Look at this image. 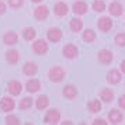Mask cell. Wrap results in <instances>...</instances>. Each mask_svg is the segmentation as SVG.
I'll return each instance as SVG.
<instances>
[{
    "instance_id": "6da1fadb",
    "label": "cell",
    "mask_w": 125,
    "mask_h": 125,
    "mask_svg": "<svg viewBox=\"0 0 125 125\" xmlns=\"http://www.w3.org/2000/svg\"><path fill=\"white\" fill-rule=\"evenodd\" d=\"M66 77V70L61 65H55L48 70V79L52 83H61Z\"/></svg>"
},
{
    "instance_id": "7a4b0ae2",
    "label": "cell",
    "mask_w": 125,
    "mask_h": 125,
    "mask_svg": "<svg viewBox=\"0 0 125 125\" xmlns=\"http://www.w3.org/2000/svg\"><path fill=\"white\" fill-rule=\"evenodd\" d=\"M32 52L38 56H44L49 52V42L48 40H44V38H38V40H34L32 42Z\"/></svg>"
},
{
    "instance_id": "3957f363",
    "label": "cell",
    "mask_w": 125,
    "mask_h": 125,
    "mask_svg": "<svg viewBox=\"0 0 125 125\" xmlns=\"http://www.w3.org/2000/svg\"><path fill=\"white\" fill-rule=\"evenodd\" d=\"M16 105H17V103L13 98V96H4L0 98V111L1 113H13Z\"/></svg>"
},
{
    "instance_id": "277c9868",
    "label": "cell",
    "mask_w": 125,
    "mask_h": 125,
    "mask_svg": "<svg viewBox=\"0 0 125 125\" xmlns=\"http://www.w3.org/2000/svg\"><path fill=\"white\" fill-rule=\"evenodd\" d=\"M61 111L58 108H49L45 113L44 117V124H49V125H55L61 122Z\"/></svg>"
},
{
    "instance_id": "5b68a950",
    "label": "cell",
    "mask_w": 125,
    "mask_h": 125,
    "mask_svg": "<svg viewBox=\"0 0 125 125\" xmlns=\"http://www.w3.org/2000/svg\"><path fill=\"white\" fill-rule=\"evenodd\" d=\"M62 53H63V58H65V59H68V61H74L76 58L79 56V48L74 45V44L69 42L66 45H63Z\"/></svg>"
},
{
    "instance_id": "8992f818",
    "label": "cell",
    "mask_w": 125,
    "mask_h": 125,
    "mask_svg": "<svg viewBox=\"0 0 125 125\" xmlns=\"http://www.w3.org/2000/svg\"><path fill=\"white\" fill-rule=\"evenodd\" d=\"M97 61H98L100 65H104V66L111 65V62L114 61L113 51H110V49H100L97 52Z\"/></svg>"
},
{
    "instance_id": "52a82bcc",
    "label": "cell",
    "mask_w": 125,
    "mask_h": 125,
    "mask_svg": "<svg viewBox=\"0 0 125 125\" xmlns=\"http://www.w3.org/2000/svg\"><path fill=\"white\" fill-rule=\"evenodd\" d=\"M62 38H63V32H62L61 28H58V27H51V28H48V31H46V40H48V42L58 44Z\"/></svg>"
},
{
    "instance_id": "ba28073f",
    "label": "cell",
    "mask_w": 125,
    "mask_h": 125,
    "mask_svg": "<svg viewBox=\"0 0 125 125\" xmlns=\"http://www.w3.org/2000/svg\"><path fill=\"white\" fill-rule=\"evenodd\" d=\"M34 18L38 20V21H45L46 18L49 17V7L46 4H38V6L34 9Z\"/></svg>"
},
{
    "instance_id": "9c48e42d",
    "label": "cell",
    "mask_w": 125,
    "mask_h": 125,
    "mask_svg": "<svg viewBox=\"0 0 125 125\" xmlns=\"http://www.w3.org/2000/svg\"><path fill=\"white\" fill-rule=\"evenodd\" d=\"M113 25H114L113 20H111V17H108V16H103V17H100L97 20V28L100 30L101 32H104V34L110 32L111 28H113Z\"/></svg>"
},
{
    "instance_id": "30bf717a",
    "label": "cell",
    "mask_w": 125,
    "mask_h": 125,
    "mask_svg": "<svg viewBox=\"0 0 125 125\" xmlns=\"http://www.w3.org/2000/svg\"><path fill=\"white\" fill-rule=\"evenodd\" d=\"M107 121L110 124L113 125H118L124 121V115H122V111L118 110V108H111L108 111V115H107Z\"/></svg>"
},
{
    "instance_id": "8fae6325",
    "label": "cell",
    "mask_w": 125,
    "mask_h": 125,
    "mask_svg": "<svg viewBox=\"0 0 125 125\" xmlns=\"http://www.w3.org/2000/svg\"><path fill=\"white\" fill-rule=\"evenodd\" d=\"M72 11L76 14V16H84L87 14L89 11V4H87V1L84 0H76L73 4H72Z\"/></svg>"
},
{
    "instance_id": "7c38bea8",
    "label": "cell",
    "mask_w": 125,
    "mask_h": 125,
    "mask_svg": "<svg viewBox=\"0 0 125 125\" xmlns=\"http://www.w3.org/2000/svg\"><path fill=\"white\" fill-rule=\"evenodd\" d=\"M41 80L40 79H35V77H30L27 82H25V84H24V89L28 91L30 94H34V93H38L41 90Z\"/></svg>"
},
{
    "instance_id": "4fadbf2b",
    "label": "cell",
    "mask_w": 125,
    "mask_h": 125,
    "mask_svg": "<svg viewBox=\"0 0 125 125\" xmlns=\"http://www.w3.org/2000/svg\"><path fill=\"white\" fill-rule=\"evenodd\" d=\"M98 98L104 104H111L114 101V98H115V93L110 87H103L101 90H100V93H98Z\"/></svg>"
},
{
    "instance_id": "5bb4252c",
    "label": "cell",
    "mask_w": 125,
    "mask_h": 125,
    "mask_svg": "<svg viewBox=\"0 0 125 125\" xmlns=\"http://www.w3.org/2000/svg\"><path fill=\"white\" fill-rule=\"evenodd\" d=\"M122 80V72L119 69H110L107 73V83L108 84H118Z\"/></svg>"
},
{
    "instance_id": "9a60e30c",
    "label": "cell",
    "mask_w": 125,
    "mask_h": 125,
    "mask_svg": "<svg viewBox=\"0 0 125 125\" xmlns=\"http://www.w3.org/2000/svg\"><path fill=\"white\" fill-rule=\"evenodd\" d=\"M107 10L111 17H121L124 14V6L119 1H114V0L107 6Z\"/></svg>"
},
{
    "instance_id": "2e32d148",
    "label": "cell",
    "mask_w": 125,
    "mask_h": 125,
    "mask_svg": "<svg viewBox=\"0 0 125 125\" xmlns=\"http://www.w3.org/2000/svg\"><path fill=\"white\" fill-rule=\"evenodd\" d=\"M69 11H70V7L65 1H56L53 4V14L56 17H65V16H68Z\"/></svg>"
},
{
    "instance_id": "e0dca14e",
    "label": "cell",
    "mask_w": 125,
    "mask_h": 125,
    "mask_svg": "<svg viewBox=\"0 0 125 125\" xmlns=\"http://www.w3.org/2000/svg\"><path fill=\"white\" fill-rule=\"evenodd\" d=\"M21 91H23V84H21V82H18V80H11V82H9L7 83V93L13 97H17L21 94Z\"/></svg>"
},
{
    "instance_id": "ac0fdd59",
    "label": "cell",
    "mask_w": 125,
    "mask_h": 125,
    "mask_svg": "<svg viewBox=\"0 0 125 125\" xmlns=\"http://www.w3.org/2000/svg\"><path fill=\"white\" fill-rule=\"evenodd\" d=\"M4 59H6V62L9 63V65L14 66V65H17V63L20 62V52H18L17 49L9 48L6 51V53H4Z\"/></svg>"
},
{
    "instance_id": "d6986e66",
    "label": "cell",
    "mask_w": 125,
    "mask_h": 125,
    "mask_svg": "<svg viewBox=\"0 0 125 125\" xmlns=\"http://www.w3.org/2000/svg\"><path fill=\"white\" fill-rule=\"evenodd\" d=\"M38 73V63L34 62V61H27V62L23 65V74L28 76V77H32Z\"/></svg>"
},
{
    "instance_id": "ffe728a7",
    "label": "cell",
    "mask_w": 125,
    "mask_h": 125,
    "mask_svg": "<svg viewBox=\"0 0 125 125\" xmlns=\"http://www.w3.org/2000/svg\"><path fill=\"white\" fill-rule=\"evenodd\" d=\"M3 44L7 46H14L18 44V34L16 31H6L3 34Z\"/></svg>"
},
{
    "instance_id": "44dd1931",
    "label": "cell",
    "mask_w": 125,
    "mask_h": 125,
    "mask_svg": "<svg viewBox=\"0 0 125 125\" xmlns=\"http://www.w3.org/2000/svg\"><path fill=\"white\" fill-rule=\"evenodd\" d=\"M77 94H79V91H77V87L74 84H66L62 89V96L66 100H74L77 97Z\"/></svg>"
},
{
    "instance_id": "7402d4cb",
    "label": "cell",
    "mask_w": 125,
    "mask_h": 125,
    "mask_svg": "<svg viewBox=\"0 0 125 125\" xmlns=\"http://www.w3.org/2000/svg\"><path fill=\"white\" fill-rule=\"evenodd\" d=\"M48 107H49V97L46 94H40L35 100V108L38 111H44Z\"/></svg>"
},
{
    "instance_id": "603a6c76",
    "label": "cell",
    "mask_w": 125,
    "mask_h": 125,
    "mask_svg": "<svg viewBox=\"0 0 125 125\" xmlns=\"http://www.w3.org/2000/svg\"><path fill=\"white\" fill-rule=\"evenodd\" d=\"M87 110L91 114H98L103 110V101L98 100V98H93L87 103Z\"/></svg>"
},
{
    "instance_id": "cb8c5ba5",
    "label": "cell",
    "mask_w": 125,
    "mask_h": 125,
    "mask_svg": "<svg viewBox=\"0 0 125 125\" xmlns=\"http://www.w3.org/2000/svg\"><path fill=\"white\" fill-rule=\"evenodd\" d=\"M97 38V34L96 31L93 28H86V30H82V40L87 42V44H93Z\"/></svg>"
},
{
    "instance_id": "d4e9b609",
    "label": "cell",
    "mask_w": 125,
    "mask_h": 125,
    "mask_svg": "<svg viewBox=\"0 0 125 125\" xmlns=\"http://www.w3.org/2000/svg\"><path fill=\"white\" fill-rule=\"evenodd\" d=\"M69 28H70L72 32L77 34V32H80V31L83 30V21H82L79 17H73L69 21Z\"/></svg>"
},
{
    "instance_id": "484cf974",
    "label": "cell",
    "mask_w": 125,
    "mask_h": 125,
    "mask_svg": "<svg viewBox=\"0 0 125 125\" xmlns=\"http://www.w3.org/2000/svg\"><path fill=\"white\" fill-rule=\"evenodd\" d=\"M34 105V100H32V97H23L21 100H20V103H18V108L21 110V111H28V110H31V107Z\"/></svg>"
},
{
    "instance_id": "4316f807",
    "label": "cell",
    "mask_w": 125,
    "mask_h": 125,
    "mask_svg": "<svg viewBox=\"0 0 125 125\" xmlns=\"http://www.w3.org/2000/svg\"><path fill=\"white\" fill-rule=\"evenodd\" d=\"M37 37V30L34 27H25L23 30V38L25 41H34Z\"/></svg>"
},
{
    "instance_id": "83f0119b",
    "label": "cell",
    "mask_w": 125,
    "mask_h": 125,
    "mask_svg": "<svg viewBox=\"0 0 125 125\" xmlns=\"http://www.w3.org/2000/svg\"><path fill=\"white\" fill-rule=\"evenodd\" d=\"M91 9L96 13H103V11L107 10V4H105L104 0H94V1L91 3Z\"/></svg>"
},
{
    "instance_id": "f1b7e54d",
    "label": "cell",
    "mask_w": 125,
    "mask_h": 125,
    "mask_svg": "<svg viewBox=\"0 0 125 125\" xmlns=\"http://www.w3.org/2000/svg\"><path fill=\"white\" fill-rule=\"evenodd\" d=\"M4 122L7 125H21V119L18 118L17 115H13L11 113H9L4 118Z\"/></svg>"
},
{
    "instance_id": "f546056e",
    "label": "cell",
    "mask_w": 125,
    "mask_h": 125,
    "mask_svg": "<svg viewBox=\"0 0 125 125\" xmlns=\"http://www.w3.org/2000/svg\"><path fill=\"white\" fill-rule=\"evenodd\" d=\"M25 3V0H7V6L11 7L13 10H18L21 9Z\"/></svg>"
},
{
    "instance_id": "4dcf8cb0",
    "label": "cell",
    "mask_w": 125,
    "mask_h": 125,
    "mask_svg": "<svg viewBox=\"0 0 125 125\" xmlns=\"http://www.w3.org/2000/svg\"><path fill=\"white\" fill-rule=\"evenodd\" d=\"M114 42H115L117 46L124 48L125 46V32H118V34L114 37Z\"/></svg>"
},
{
    "instance_id": "1f68e13d",
    "label": "cell",
    "mask_w": 125,
    "mask_h": 125,
    "mask_svg": "<svg viewBox=\"0 0 125 125\" xmlns=\"http://www.w3.org/2000/svg\"><path fill=\"white\" fill-rule=\"evenodd\" d=\"M108 121H105V118H94V121H93V125H107Z\"/></svg>"
},
{
    "instance_id": "d6a6232c",
    "label": "cell",
    "mask_w": 125,
    "mask_h": 125,
    "mask_svg": "<svg viewBox=\"0 0 125 125\" xmlns=\"http://www.w3.org/2000/svg\"><path fill=\"white\" fill-rule=\"evenodd\" d=\"M7 11V3H4L3 0H0V16H4Z\"/></svg>"
},
{
    "instance_id": "836d02e7",
    "label": "cell",
    "mask_w": 125,
    "mask_h": 125,
    "mask_svg": "<svg viewBox=\"0 0 125 125\" xmlns=\"http://www.w3.org/2000/svg\"><path fill=\"white\" fill-rule=\"evenodd\" d=\"M118 105H119V108H121V110H125V93L119 96V98H118Z\"/></svg>"
},
{
    "instance_id": "e575fe53",
    "label": "cell",
    "mask_w": 125,
    "mask_h": 125,
    "mask_svg": "<svg viewBox=\"0 0 125 125\" xmlns=\"http://www.w3.org/2000/svg\"><path fill=\"white\" fill-rule=\"evenodd\" d=\"M119 70L122 72V74H125V59L121 62V65H119Z\"/></svg>"
},
{
    "instance_id": "d590c367",
    "label": "cell",
    "mask_w": 125,
    "mask_h": 125,
    "mask_svg": "<svg viewBox=\"0 0 125 125\" xmlns=\"http://www.w3.org/2000/svg\"><path fill=\"white\" fill-rule=\"evenodd\" d=\"M59 124H62V125H72V124H73V122H72L70 119H66V121H61Z\"/></svg>"
},
{
    "instance_id": "8d00e7d4",
    "label": "cell",
    "mask_w": 125,
    "mask_h": 125,
    "mask_svg": "<svg viewBox=\"0 0 125 125\" xmlns=\"http://www.w3.org/2000/svg\"><path fill=\"white\" fill-rule=\"evenodd\" d=\"M31 1H32V3H35V4H40V3H42V1H44V0H31Z\"/></svg>"
}]
</instances>
